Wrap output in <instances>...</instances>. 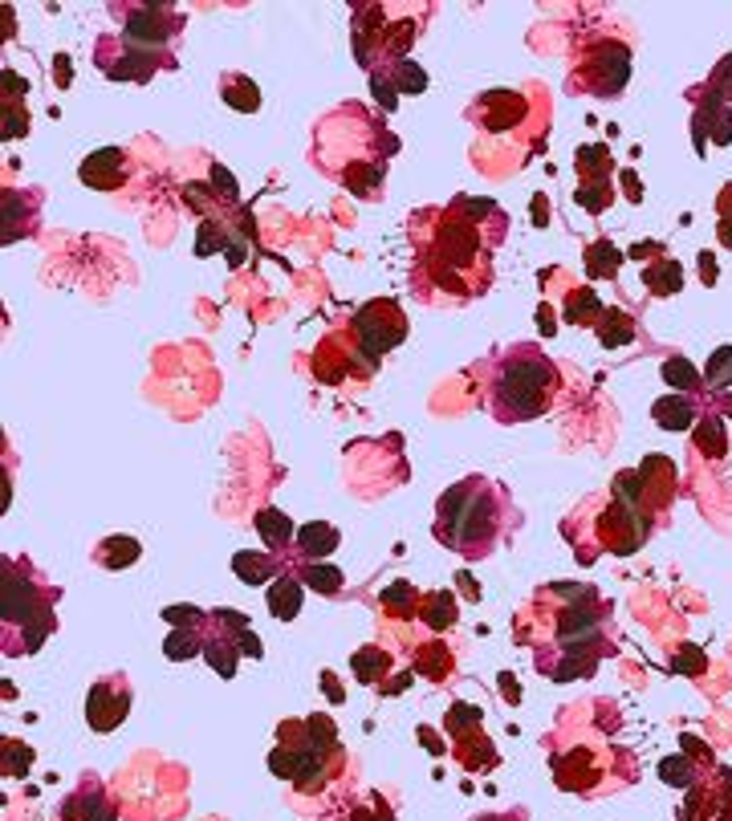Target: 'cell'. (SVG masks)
Instances as JSON below:
<instances>
[{
    "label": "cell",
    "mask_w": 732,
    "mask_h": 821,
    "mask_svg": "<svg viewBox=\"0 0 732 821\" xmlns=\"http://www.w3.org/2000/svg\"><path fill=\"white\" fill-rule=\"evenodd\" d=\"M407 236L415 297L436 309H460L493 289V265L509 236V216L497 200L456 196L448 204L415 208Z\"/></svg>",
    "instance_id": "6da1fadb"
},
{
    "label": "cell",
    "mask_w": 732,
    "mask_h": 821,
    "mask_svg": "<svg viewBox=\"0 0 732 821\" xmlns=\"http://www.w3.org/2000/svg\"><path fill=\"white\" fill-rule=\"evenodd\" d=\"M513 635L554 683L590 679L606 655H615L610 606L590 582L541 586L513 618Z\"/></svg>",
    "instance_id": "7a4b0ae2"
},
{
    "label": "cell",
    "mask_w": 732,
    "mask_h": 821,
    "mask_svg": "<svg viewBox=\"0 0 732 821\" xmlns=\"http://www.w3.org/2000/svg\"><path fill=\"white\" fill-rule=\"evenodd\" d=\"M676 488V464L667 456H647L639 468L619 472L602 496L586 500L578 517L566 521L574 553L582 561H594L598 553L631 557L667 517Z\"/></svg>",
    "instance_id": "3957f363"
},
{
    "label": "cell",
    "mask_w": 732,
    "mask_h": 821,
    "mask_svg": "<svg viewBox=\"0 0 732 821\" xmlns=\"http://www.w3.org/2000/svg\"><path fill=\"white\" fill-rule=\"evenodd\" d=\"M395 151L399 139L387 131L383 114L366 102H342L314 122L310 163L358 200L375 204L387 196V171Z\"/></svg>",
    "instance_id": "277c9868"
},
{
    "label": "cell",
    "mask_w": 732,
    "mask_h": 821,
    "mask_svg": "<svg viewBox=\"0 0 732 821\" xmlns=\"http://www.w3.org/2000/svg\"><path fill=\"white\" fill-rule=\"evenodd\" d=\"M476 391L484 411L497 423H533L558 407L566 378L562 366L549 358L537 342H513L488 354L476 370Z\"/></svg>",
    "instance_id": "5b68a950"
},
{
    "label": "cell",
    "mask_w": 732,
    "mask_h": 821,
    "mask_svg": "<svg viewBox=\"0 0 732 821\" xmlns=\"http://www.w3.org/2000/svg\"><path fill=\"white\" fill-rule=\"evenodd\" d=\"M521 529V509L513 492L493 476H464L436 500L432 533L444 549H452L464 561L493 557L509 533Z\"/></svg>",
    "instance_id": "8992f818"
},
{
    "label": "cell",
    "mask_w": 732,
    "mask_h": 821,
    "mask_svg": "<svg viewBox=\"0 0 732 821\" xmlns=\"http://www.w3.org/2000/svg\"><path fill=\"white\" fill-rule=\"evenodd\" d=\"M57 602L61 590L49 586L33 561L25 557H5V574H0V647L9 659L37 655L45 639L57 630Z\"/></svg>",
    "instance_id": "52a82bcc"
},
{
    "label": "cell",
    "mask_w": 732,
    "mask_h": 821,
    "mask_svg": "<svg viewBox=\"0 0 732 821\" xmlns=\"http://www.w3.org/2000/svg\"><path fill=\"white\" fill-rule=\"evenodd\" d=\"M281 744L269 752V769L273 777L293 781L301 793H318L330 785V777L342 765V740L338 728L326 716H305L281 724Z\"/></svg>",
    "instance_id": "ba28073f"
},
{
    "label": "cell",
    "mask_w": 732,
    "mask_h": 821,
    "mask_svg": "<svg viewBox=\"0 0 732 821\" xmlns=\"http://www.w3.org/2000/svg\"><path fill=\"white\" fill-rule=\"evenodd\" d=\"M631 82V45L615 33H582L570 53V90L586 98H619Z\"/></svg>",
    "instance_id": "9c48e42d"
},
{
    "label": "cell",
    "mask_w": 732,
    "mask_h": 821,
    "mask_svg": "<svg viewBox=\"0 0 732 821\" xmlns=\"http://www.w3.org/2000/svg\"><path fill=\"white\" fill-rule=\"evenodd\" d=\"M379 17H383V25L366 21V17L354 9V53H358V66L371 74V78H383V74H391L395 66H403L411 41L423 33V21H415V17H427V9L403 5V17L391 21L395 9L379 5Z\"/></svg>",
    "instance_id": "30bf717a"
},
{
    "label": "cell",
    "mask_w": 732,
    "mask_h": 821,
    "mask_svg": "<svg viewBox=\"0 0 732 821\" xmlns=\"http://www.w3.org/2000/svg\"><path fill=\"white\" fill-rule=\"evenodd\" d=\"M619 748L615 744H590V740H574L566 748H554L549 756V769H554L558 789L578 793V797H594L602 789H615L623 781L610 777V765H615Z\"/></svg>",
    "instance_id": "8fae6325"
},
{
    "label": "cell",
    "mask_w": 732,
    "mask_h": 821,
    "mask_svg": "<svg viewBox=\"0 0 732 821\" xmlns=\"http://www.w3.org/2000/svg\"><path fill=\"white\" fill-rule=\"evenodd\" d=\"M94 66L110 78V82H151L163 70H175L171 49H151L139 45L122 33H102L94 41Z\"/></svg>",
    "instance_id": "7c38bea8"
},
{
    "label": "cell",
    "mask_w": 732,
    "mask_h": 821,
    "mask_svg": "<svg viewBox=\"0 0 732 821\" xmlns=\"http://www.w3.org/2000/svg\"><path fill=\"white\" fill-rule=\"evenodd\" d=\"M346 330L354 334V342L362 346V354L379 366L395 346H403V338H407V313L399 309V301L375 297V301L358 305V313H350Z\"/></svg>",
    "instance_id": "4fadbf2b"
},
{
    "label": "cell",
    "mask_w": 732,
    "mask_h": 821,
    "mask_svg": "<svg viewBox=\"0 0 732 821\" xmlns=\"http://www.w3.org/2000/svg\"><path fill=\"white\" fill-rule=\"evenodd\" d=\"M240 655L261 659V643L253 635V626L244 614L236 610H212L204 622V659L212 663V671H220L224 679L236 675Z\"/></svg>",
    "instance_id": "5bb4252c"
},
{
    "label": "cell",
    "mask_w": 732,
    "mask_h": 821,
    "mask_svg": "<svg viewBox=\"0 0 732 821\" xmlns=\"http://www.w3.org/2000/svg\"><path fill=\"white\" fill-rule=\"evenodd\" d=\"M114 13L122 17V37L151 49H171L188 29V13L171 5H114Z\"/></svg>",
    "instance_id": "9a60e30c"
},
{
    "label": "cell",
    "mask_w": 732,
    "mask_h": 821,
    "mask_svg": "<svg viewBox=\"0 0 732 821\" xmlns=\"http://www.w3.org/2000/svg\"><path fill=\"white\" fill-rule=\"evenodd\" d=\"M314 374L322 383H346V378H371L375 362L362 354V346L354 342V334L346 330V322H338L314 350Z\"/></svg>",
    "instance_id": "2e32d148"
},
{
    "label": "cell",
    "mask_w": 732,
    "mask_h": 821,
    "mask_svg": "<svg viewBox=\"0 0 732 821\" xmlns=\"http://www.w3.org/2000/svg\"><path fill=\"white\" fill-rule=\"evenodd\" d=\"M131 700H135V691H131V679L122 671H110V675L94 679L90 691H86V724H90V732L122 728V720L131 716Z\"/></svg>",
    "instance_id": "e0dca14e"
},
{
    "label": "cell",
    "mask_w": 732,
    "mask_h": 821,
    "mask_svg": "<svg viewBox=\"0 0 732 821\" xmlns=\"http://www.w3.org/2000/svg\"><path fill=\"white\" fill-rule=\"evenodd\" d=\"M680 821H732V769H708V777L688 789Z\"/></svg>",
    "instance_id": "ac0fdd59"
},
{
    "label": "cell",
    "mask_w": 732,
    "mask_h": 821,
    "mask_svg": "<svg viewBox=\"0 0 732 821\" xmlns=\"http://www.w3.org/2000/svg\"><path fill=\"white\" fill-rule=\"evenodd\" d=\"M61 821H118V805L102 789V781L86 777L66 801H61Z\"/></svg>",
    "instance_id": "d6986e66"
},
{
    "label": "cell",
    "mask_w": 732,
    "mask_h": 821,
    "mask_svg": "<svg viewBox=\"0 0 732 821\" xmlns=\"http://www.w3.org/2000/svg\"><path fill=\"white\" fill-rule=\"evenodd\" d=\"M127 171H131V159L122 147H102L90 159H82V167H78L82 183L98 187V192H114V187H122L127 183Z\"/></svg>",
    "instance_id": "ffe728a7"
},
{
    "label": "cell",
    "mask_w": 732,
    "mask_h": 821,
    "mask_svg": "<svg viewBox=\"0 0 732 821\" xmlns=\"http://www.w3.org/2000/svg\"><path fill=\"white\" fill-rule=\"evenodd\" d=\"M651 419L663 427V431H688L692 423H700V411L688 395H663L651 403Z\"/></svg>",
    "instance_id": "44dd1931"
},
{
    "label": "cell",
    "mask_w": 732,
    "mask_h": 821,
    "mask_svg": "<svg viewBox=\"0 0 732 821\" xmlns=\"http://www.w3.org/2000/svg\"><path fill=\"white\" fill-rule=\"evenodd\" d=\"M143 557V545L135 541V537H127V533H114V537H106V541H98V549H94V561L102 565V570H127V565H135Z\"/></svg>",
    "instance_id": "7402d4cb"
},
{
    "label": "cell",
    "mask_w": 732,
    "mask_h": 821,
    "mask_svg": "<svg viewBox=\"0 0 732 821\" xmlns=\"http://www.w3.org/2000/svg\"><path fill=\"white\" fill-rule=\"evenodd\" d=\"M338 541H342V533H338L334 525H326V521H310V525L297 529V553H301L305 561H318V557L334 553Z\"/></svg>",
    "instance_id": "603a6c76"
},
{
    "label": "cell",
    "mask_w": 732,
    "mask_h": 821,
    "mask_svg": "<svg viewBox=\"0 0 732 821\" xmlns=\"http://www.w3.org/2000/svg\"><path fill=\"white\" fill-rule=\"evenodd\" d=\"M220 98L232 106V110H240V114H253V110H261V90H257V82L249 78V74H220Z\"/></svg>",
    "instance_id": "cb8c5ba5"
},
{
    "label": "cell",
    "mask_w": 732,
    "mask_h": 821,
    "mask_svg": "<svg viewBox=\"0 0 732 821\" xmlns=\"http://www.w3.org/2000/svg\"><path fill=\"white\" fill-rule=\"evenodd\" d=\"M643 285L651 297H671V293H680L684 289V269L676 261H667L659 257L651 269H643Z\"/></svg>",
    "instance_id": "d4e9b609"
},
{
    "label": "cell",
    "mask_w": 732,
    "mask_h": 821,
    "mask_svg": "<svg viewBox=\"0 0 732 821\" xmlns=\"http://www.w3.org/2000/svg\"><path fill=\"white\" fill-rule=\"evenodd\" d=\"M700 374H704V391L708 395H716V399L728 395L732 391V346H716Z\"/></svg>",
    "instance_id": "484cf974"
},
{
    "label": "cell",
    "mask_w": 732,
    "mask_h": 821,
    "mask_svg": "<svg viewBox=\"0 0 732 821\" xmlns=\"http://www.w3.org/2000/svg\"><path fill=\"white\" fill-rule=\"evenodd\" d=\"M696 452L700 456H708V460H720L724 452H728V439H724V423H720V411H708V415H700V423H696Z\"/></svg>",
    "instance_id": "4316f807"
},
{
    "label": "cell",
    "mask_w": 732,
    "mask_h": 821,
    "mask_svg": "<svg viewBox=\"0 0 732 821\" xmlns=\"http://www.w3.org/2000/svg\"><path fill=\"white\" fill-rule=\"evenodd\" d=\"M663 383L667 387H676V395H696V391H704V374L688 362V358H667L663 362Z\"/></svg>",
    "instance_id": "83f0119b"
},
{
    "label": "cell",
    "mask_w": 732,
    "mask_h": 821,
    "mask_svg": "<svg viewBox=\"0 0 732 821\" xmlns=\"http://www.w3.org/2000/svg\"><path fill=\"white\" fill-rule=\"evenodd\" d=\"M602 313H606V305L594 297V289H574L570 297H566V322H574V326H598L602 322Z\"/></svg>",
    "instance_id": "f1b7e54d"
},
{
    "label": "cell",
    "mask_w": 732,
    "mask_h": 821,
    "mask_svg": "<svg viewBox=\"0 0 732 821\" xmlns=\"http://www.w3.org/2000/svg\"><path fill=\"white\" fill-rule=\"evenodd\" d=\"M269 610H273V618H281V622L297 618V610H301V582H297L293 574H285V578L273 582V590H269Z\"/></svg>",
    "instance_id": "f546056e"
},
{
    "label": "cell",
    "mask_w": 732,
    "mask_h": 821,
    "mask_svg": "<svg viewBox=\"0 0 732 821\" xmlns=\"http://www.w3.org/2000/svg\"><path fill=\"white\" fill-rule=\"evenodd\" d=\"M232 570H236V578L244 586H261L269 574H277V557L273 553H236Z\"/></svg>",
    "instance_id": "4dcf8cb0"
},
{
    "label": "cell",
    "mask_w": 732,
    "mask_h": 821,
    "mask_svg": "<svg viewBox=\"0 0 732 821\" xmlns=\"http://www.w3.org/2000/svg\"><path fill=\"white\" fill-rule=\"evenodd\" d=\"M619 265H623V252H619L615 244H610V240H594V244L586 248V277H590V281H598V277H615Z\"/></svg>",
    "instance_id": "1f68e13d"
},
{
    "label": "cell",
    "mask_w": 732,
    "mask_h": 821,
    "mask_svg": "<svg viewBox=\"0 0 732 821\" xmlns=\"http://www.w3.org/2000/svg\"><path fill=\"white\" fill-rule=\"evenodd\" d=\"M594 334H598L602 346L615 350V346H627V342L635 338V322L627 318L623 309H606V313H602V322L594 326Z\"/></svg>",
    "instance_id": "d6a6232c"
},
{
    "label": "cell",
    "mask_w": 732,
    "mask_h": 821,
    "mask_svg": "<svg viewBox=\"0 0 732 821\" xmlns=\"http://www.w3.org/2000/svg\"><path fill=\"white\" fill-rule=\"evenodd\" d=\"M297 582L310 586V590H318V594H338V590L346 586L342 570H334V565H322V561H305L301 570H297Z\"/></svg>",
    "instance_id": "836d02e7"
},
{
    "label": "cell",
    "mask_w": 732,
    "mask_h": 821,
    "mask_svg": "<svg viewBox=\"0 0 732 821\" xmlns=\"http://www.w3.org/2000/svg\"><path fill=\"white\" fill-rule=\"evenodd\" d=\"M456 602H452V594H423V606H419V618L427 622L440 635V630H448V626H456Z\"/></svg>",
    "instance_id": "e575fe53"
},
{
    "label": "cell",
    "mask_w": 732,
    "mask_h": 821,
    "mask_svg": "<svg viewBox=\"0 0 732 821\" xmlns=\"http://www.w3.org/2000/svg\"><path fill=\"white\" fill-rule=\"evenodd\" d=\"M257 533H261V541H269V549H285V541L293 537V525L281 509H261L257 513Z\"/></svg>",
    "instance_id": "d590c367"
},
{
    "label": "cell",
    "mask_w": 732,
    "mask_h": 821,
    "mask_svg": "<svg viewBox=\"0 0 732 821\" xmlns=\"http://www.w3.org/2000/svg\"><path fill=\"white\" fill-rule=\"evenodd\" d=\"M659 777H663L667 785L692 789V785H700V781H704V769H692V765H688V756H667V761L659 765Z\"/></svg>",
    "instance_id": "8d00e7d4"
},
{
    "label": "cell",
    "mask_w": 732,
    "mask_h": 821,
    "mask_svg": "<svg viewBox=\"0 0 732 821\" xmlns=\"http://www.w3.org/2000/svg\"><path fill=\"white\" fill-rule=\"evenodd\" d=\"M350 667H354L358 683H375V679H379V671L387 675L391 659H387V655H383L379 647H366V651H358V655H354V663H350Z\"/></svg>",
    "instance_id": "74e56055"
},
{
    "label": "cell",
    "mask_w": 732,
    "mask_h": 821,
    "mask_svg": "<svg viewBox=\"0 0 732 821\" xmlns=\"http://www.w3.org/2000/svg\"><path fill=\"white\" fill-rule=\"evenodd\" d=\"M17 761L29 765V761H33V752H29V748H17V744H5V773H21Z\"/></svg>",
    "instance_id": "f35d334b"
},
{
    "label": "cell",
    "mask_w": 732,
    "mask_h": 821,
    "mask_svg": "<svg viewBox=\"0 0 732 821\" xmlns=\"http://www.w3.org/2000/svg\"><path fill=\"white\" fill-rule=\"evenodd\" d=\"M212 183H216V192L224 187V196H228V204H236V183H232V175L224 171V167H212Z\"/></svg>",
    "instance_id": "ab89813d"
},
{
    "label": "cell",
    "mask_w": 732,
    "mask_h": 821,
    "mask_svg": "<svg viewBox=\"0 0 732 821\" xmlns=\"http://www.w3.org/2000/svg\"><path fill=\"white\" fill-rule=\"evenodd\" d=\"M472 821H529V817H525V809H501V813H480Z\"/></svg>",
    "instance_id": "60d3db41"
},
{
    "label": "cell",
    "mask_w": 732,
    "mask_h": 821,
    "mask_svg": "<svg viewBox=\"0 0 732 821\" xmlns=\"http://www.w3.org/2000/svg\"><path fill=\"white\" fill-rule=\"evenodd\" d=\"M716 411H724V415H728V419H732V391H728V395H720V399H716Z\"/></svg>",
    "instance_id": "b9f144b4"
}]
</instances>
